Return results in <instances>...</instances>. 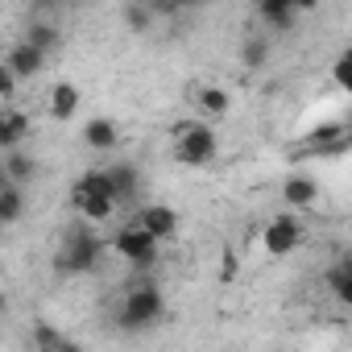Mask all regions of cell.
I'll return each mask as SVG.
<instances>
[{
    "mask_svg": "<svg viewBox=\"0 0 352 352\" xmlns=\"http://www.w3.org/2000/svg\"><path fill=\"white\" fill-rule=\"evenodd\" d=\"M124 21H129V30H149V21H153V13H149V5L141 0V5H129V13H124Z\"/></svg>",
    "mask_w": 352,
    "mask_h": 352,
    "instance_id": "cell-23",
    "label": "cell"
},
{
    "mask_svg": "<svg viewBox=\"0 0 352 352\" xmlns=\"http://www.w3.org/2000/svg\"><path fill=\"white\" fill-rule=\"evenodd\" d=\"M108 183H112V195H116V199H133L137 187H141V170H137L133 162H116V166L108 170Z\"/></svg>",
    "mask_w": 352,
    "mask_h": 352,
    "instance_id": "cell-18",
    "label": "cell"
},
{
    "mask_svg": "<svg viewBox=\"0 0 352 352\" xmlns=\"http://www.w3.org/2000/svg\"><path fill=\"white\" fill-rule=\"evenodd\" d=\"M71 208H75V216L87 220V224H104V220L116 216L120 199H116V195H71Z\"/></svg>",
    "mask_w": 352,
    "mask_h": 352,
    "instance_id": "cell-11",
    "label": "cell"
},
{
    "mask_svg": "<svg viewBox=\"0 0 352 352\" xmlns=\"http://www.w3.org/2000/svg\"><path fill=\"white\" fill-rule=\"evenodd\" d=\"M21 216H25V187L5 183V187H0V228L21 224Z\"/></svg>",
    "mask_w": 352,
    "mask_h": 352,
    "instance_id": "cell-17",
    "label": "cell"
},
{
    "mask_svg": "<svg viewBox=\"0 0 352 352\" xmlns=\"http://www.w3.org/2000/svg\"><path fill=\"white\" fill-rule=\"evenodd\" d=\"M17 96V75L5 67V58H0V100H13Z\"/></svg>",
    "mask_w": 352,
    "mask_h": 352,
    "instance_id": "cell-25",
    "label": "cell"
},
{
    "mask_svg": "<svg viewBox=\"0 0 352 352\" xmlns=\"http://www.w3.org/2000/svg\"><path fill=\"white\" fill-rule=\"evenodd\" d=\"M30 129H34L30 112H21V108H0V153H5V149H17V145H25Z\"/></svg>",
    "mask_w": 352,
    "mask_h": 352,
    "instance_id": "cell-10",
    "label": "cell"
},
{
    "mask_svg": "<svg viewBox=\"0 0 352 352\" xmlns=\"http://www.w3.org/2000/svg\"><path fill=\"white\" fill-rule=\"evenodd\" d=\"M323 286L331 290V298H336L340 307H352V261H348V257L336 261V265L323 274Z\"/></svg>",
    "mask_w": 352,
    "mask_h": 352,
    "instance_id": "cell-16",
    "label": "cell"
},
{
    "mask_svg": "<svg viewBox=\"0 0 352 352\" xmlns=\"http://www.w3.org/2000/svg\"><path fill=\"white\" fill-rule=\"evenodd\" d=\"M71 195H112V183H108V170H83Z\"/></svg>",
    "mask_w": 352,
    "mask_h": 352,
    "instance_id": "cell-20",
    "label": "cell"
},
{
    "mask_svg": "<svg viewBox=\"0 0 352 352\" xmlns=\"http://www.w3.org/2000/svg\"><path fill=\"white\" fill-rule=\"evenodd\" d=\"M79 104H83V96H79L75 83H54L50 96H46V108H50L54 120H71V116L79 112Z\"/></svg>",
    "mask_w": 352,
    "mask_h": 352,
    "instance_id": "cell-14",
    "label": "cell"
},
{
    "mask_svg": "<svg viewBox=\"0 0 352 352\" xmlns=\"http://www.w3.org/2000/svg\"><path fill=\"white\" fill-rule=\"evenodd\" d=\"M5 67L17 75V83H25V79H38L42 75V67H46V54L34 46V42H13L9 50H5Z\"/></svg>",
    "mask_w": 352,
    "mask_h": 352,
    "instance_id": "cell-6",
    "label": "cell"
},
{
    "mask_svg": "<svg viewBox=\"0 0 352 352\" xmlns=\"http://www.w3.org/2000/svg\"><path fill=\"white\" fill-rule=\"evenodd\" d=\"M265 58H270V46H265L261 38H249V42L241 46V63H245V67H265Z\"/></svg>",
    "mask_w": 352,
    "mask_h": 352,
    "instance_id": "cell-22",
    "label": "cell"
},
{
    "mask_svg": "<svg viewBox=\"0 0 352 352\" xmlns=\"http://www.w3.org/2000/svg\"><path fill=\"white\" fill-rule=\"evenodd\" d=\"M302 149H307L311 157H340V153H348V129H344L340 120L319 124V129H311V137H307Z\"/></svg>",
    "mask_w": 352,
    "mask_h": 352,
    "instance_id": "cell-7",
    "label": "cell"
},
{
    "mask_svg": "<svg viewBox=\"0 0 352 352\" xmlns=\"http://www.w3.org/2000/svg\"><path fill=\"white\" fill-rule=\"evenodd\" d=\"M145 5H149L153 17H174L179 13V0H145Z\"/></svg>",
    "mask_w": 352,
    "mask_h": 352,
    "instance_id": "cell-26",
    "label": "cell"
},
{
    "mask_svg": "<svg viewBox=\"0 0 352 352\" xmlns=\"http://www.w3.org/2000/svg\"><path fill=\"white\" fill-rule=\"evenodd\" d=\"M331 79H336V87H340V91H348V87H352V54H340V58H336Z\"/></svg>",
    "mask_w": 352,
    "mask_h": 352,
    "instance_id": "cell-24",
    "label": "cell"
},
{
    "mask_svg": "<svg viewBox=\"0 0 352 352\" xmlns=\"http://www.w3.org/2000/svg\"><path fill=\"white\" fill-rule=\"evenodd\" d=\"M157 245H162V241H157V236H149L137 220H133V224H124V228L112 236V253H120L137 274H145V270H153V265H157Z\"/></svg>",
    "mask_w": 352,
    "mask_h": 352,
    "instance_id": "cell-4",
    "label": "cell"
},
{
    "mask_svg": "<svg viewBox=\"0 0 352 352\" xmlns=\"http://www.w3.org/2000/svg\"><path fill=\"white\" fill-rule=\"evenodd\" d=\"M63 5H83V0H63Z\"/></svg>",
    "mask_w": 352,
    "mask_h": 352,
    "instance_id": "cell-29",
    "label": "cell"
},
{
    "mask_svg": "<svg viewBox=\"0 0 352 352\" xmlns=\"http://www.w3.org/2000/svg\"><path fill=\"white\" fill-rule=\"evenodd\" d=\"M298 245H302V220L290 216V212L274 216V220L265 224V232H261V249H265V257H286V253H294Z\"/></svg>",
    "mask_w": 352,
    "mask_h": 352,
    "instance_id": "cell-5",
    "label": "cell"
},
{
    "mask_svg": "<svg viewBox=\"0 0 352 352\" xmlns=\"http://www.w3.org/2000/svg\"><path fill=\"white\" fill-rule=\"evenodd\" d=\"M137 224H141L149 236L170 241L174 232H179V212H174L170 204H145V208L137 212Z\"/></svg>",
    "mask_w": 352,
    "mask_h": 352,
    "instance_id": "cell-8",
    "label": "cell"
},
{
    "mask_svg": "<svg viewBox=\"0 0 352 352\" xmlns=\"http://www.w3.org/2000/svg\"><path fill=\"white\" fill-rule=\"evenodd\" d=\"M220 157V137L212 124H179V137H174V162L179 166H208Z\"/></svg>",
    "mask_w": 352,
    "mask_h": 352,
    "instance_id": "cell-3",
    "label": "cell"
},
{
    "mask_svg": "<svg viewBox=\"0 0 352 352\" xmlns=\"http://www.w3.org/2000/svg\"><path fill=\"white\" fill-rule=\"evenodd\" d=\"M195 104H199V112L212 116V120H220V116L232 112V96H228L224 87H216V83H199V87H195Z\"/></svg>",
    "mask_w": 352,
    "mask_h": 352,
    "instance_id": "cell-15",
    "label": "cell"
},
{
    "mask_svg": "<svg viewBox=\"0 0 352 352\" xmlns=\"http://www.w3.org/2000/svg\"><path fill=\"white\" fill-rule=\"evenodd\" d=\"M286 5H290L294 13H307V9H315V5H319V0H286Z\"/></svg>",
    "mask_w": 352,
    "mask_h": 352,
    "instance_id": "cell-27",
    "label": "cell"
},
{
    "mask_svg": "<svg viewBox=\"0 0 352 352\" xmlns=\"http://www.w3.org/2000/svg\"><path fill=\"white\" fill-rule=\"evenodd\" d=\"M162 315H166L162 290H157L153 282H129V290H124V298H120V311H116L120 327H124V331H145V327H153Z\"/></svg>",
    "mask_w": 352,
    "mask_h": 352,
    "instance_id": "cell-1",
    "label": "cell"
},
{
    "mask_svg": "<svg viewBox=\"0 0 352 352\" xmlns=\"http://www.w3.org/2000/svg\"><path fill=\"white\" fill-rule=\"evenodd\" d=\"M0 170H5V179H9V183L30 187V183L38 179V157L25 153V149L17 145V149H5V162H0Z\"/></svg>",
    "mask_w": 352,
    "mask_h": 352,
    "instance_id": "cell-12",
    "label": "cell"
},
{
    "mask_svg": "<svg viewBox=\"0 0 352 352\" xmlns=\"http://www.w3.org/2000/svg\"><path fill=\"white\" fill-rule=\"evenodd\" d=\"M100 257H104V241H100V236L87 228V220H83V224H75V228L67 232L63 249L54 253V270H58V274H87V270L100 265Z\"/></svg>",
    "mask_w": 352,
    "mask_h": 352,
    "instance_id": "cell-2",
    "label": "cell"
},
{
    "mask_svg": "<svg viewBox=\"0 0 352 352\" xmlns=\"http://www.w3.org/2000/svg\"><path fill=\"white\" fill-rule=\"evenodd\" d=\"M25 42H34L42 54H54V50H58V42H63V34H58V25H50V21H30Z\"/></svg>",
    "mask_w": 352,
    "mask_h": 352,
    "instance_id": "cell-19",
    "label": "cell"
},
{
    "mask_svg": "<svg viewBox=\"0 0 352 352\" xmlns=\"http://www.w3.org/2000/svg\"><path fill=\"white\" fill-rule=\"evenodd\" d=\"M199 5H204V0H179V13L183 9H199Z\"/></svg>",
    "mask_w": 352,
    "mask_h": 352,
    "instance_id": "cell-28",
    "label": "cell"
},
{
    "mask_svg": "<svg viewBox=\"0 0 352 352\" xmlns=\"http://www.w3.org/2000/svg\"><path fill=\"white\" fill-rule=\"evenodd\" d=\"M282 199H286V208H294V212H311V208L319 204V183L311 179V174H286Z\"/></svg>",
    "mask_w": 352,
    "mask_h": 352,
    "instance_id": "cell-9",
    "label": "cell"
},
{
    "mask_svg": "<svg viewBox=\"0 0 352 352\" xmlns=\"http://www.w3.org/2000/svg\"><path fill=\"white\" fill-rule=\"evenodd\" d=\"M83 145L96 149V153H112V149L120 145V129H116L108 116H96V120L83 124Z\"/></svg>",
    "mask_w": 352,
    "mask_h": 352,
    "instance_id": "cell-13",
    "label": "cell"
},
{
    "mask_svg": "<svg viewBox=\"0 0 352 352\" xmlns=\"http://www.w3.org/2000/svg\"><path fill=\"white\" fill-rule=\"evenodd\" d=\"M30 344H34V348H42V352H54V348H75V344H71L58 327H50V323H38Z\"/></svg>",
    "mask_w": 352,
    "mask_h": 352,
    "instance_id": "cell-21",
    "label": "cell"
}]
</instances>
